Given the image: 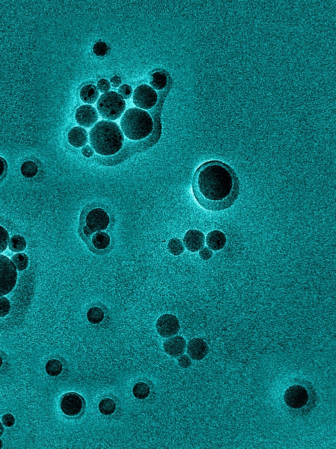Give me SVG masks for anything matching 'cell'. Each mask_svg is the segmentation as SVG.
I'll return each mask as SVG.
<instances>
[{
    "label": "cell",
    "mask_w": 336,
    "mask_h": 449,
    "mask_svg": "<svg viewBox=\"0 0 336 449\" xmlns=\"http://www.w3.org/2000/svg\"><path fill=\"white\" fill-rule=\"evenodd\" d=\"M83 398L77 393H67L61 398V410L67 416H75L79 414L84 407Z\"/></svg>",
    "instance_id": "9"
},
{
    "label": "cell",
    "mask_w": 336,
    "mask_h": 449,
    "mask_svg": "<svg viewBox=\"0 0 336 449\" xmlns=\"http://www.w3.org/2000/svg\"><path fill=\"white\" fill-rule=\"evenodd\" d=\"M37 164L35 162L27 161L23 163L21 167V173L26 178H33L38 173Z\"/></svg>",
    "instance_id": "22"
},
{
    "label": "cell",
    "mask_w": 336,
    "mask_h": 449,
    "mask_svg": "<svg viewBox=\"0 0 336 449\" xmlns=\"http://www.w3.org/2000/svg\"><path fill=\"white\" fill-rule=\"evenodd\" d=\"M185 339L181 336H175L167 339L164 343L165 352L172 357H179L185 351Z\"/></svg>",
    "instance_id": "14"
},
{
    "label": "cell",
    "mask_w": 336,
    "mask_h": 449,
    "mask_svg": "<svg viewBox=\"0 0 336 449\" xmlns=\"http://www.w3.org/2000/svg\"><path fill=\"white\" fill-rule=\"evenodd\" d=\"M6 167V163L5 160L0 157V177L4 174L5 172Z\"/></svg>",
    "instance_id": "38"
},
{
    "label": "cell",
    "mask_w": 336,
    "mask_h": 449,
    "mask_svg": "<svg viewBox=\"0 0 336 449\" xmlns=\"http://www.w3.org/2000/svg\"><path fill=\"white\" fill-rule=\"evenodd\" d=\"M126 106L124 98L115 92L103 94L97 103V110L101 117L111 121H115L121 117Z\"/></svg>",
    "instance_id": "5"
},
{
    "label": "cell",
    "mask_w": 336,
    "mask_h": 449,
    "mask_svg": "<svg viewBox=\"0 0 336 449\" xmlns=\"http://www.w3.org/2000/svg\"><path fill=\"white\" fill-rule=\"evenodd\" d=\"M2 446H3V441L0 439V448H2Z\"/></svg>",
    "instance_id": "42"
},
{
    "label": "cell",
    "mask_w": 336,
    "mask_h": 449,
    "mask_svg": "<svg viewBox=\"0 0 336 449\" xmlns=\"http://www.w3.org/2000/svg\"><path fill=\"white\" fill-rule=\"evenodd\" d=\"M183 243L189 252H197L204 246V235L198 230H190L184 236Z\"/></svg>",
    "instance_id": "12"
},
{
    "label": "cell",
    "mask_w": 336,
    "mask_h": 449,
    "mask_svg": "<svg viewBox=\"0 0 336 449\" xmlns=\"http://www.w3.org/2000/svg\"><path fill=\"white\" fill-rule=\"evenodd\" d=\"M209 347L202 339L194 338L188 343L187 353L192 359L202 360L208 355Z\"/></svg>",
    "instance_id": "13"
},
{
    "label": "cell",
    "mask_w": 336,
    "mask_h": 449,
    "mask_svg": "<svg viewBox=\"0 0 336 449\" xmlns=\"http://www.w3.org/2000/svg\"><path fill=\"white\" fill-rule=\"evenodd\" d=\"M2 364H3V359H2V357L0 356V368L2 367Z\"/></svg>",
    "instance_id": "41"
},
{
    "label": "cell",
    "mask_w": 336,
    "mask_h": 449,
    "mask_svg": "<svg viewBox=\"0 0 336 449\" xmlns=\"http://www.w3.org/2000/svg\"><path fill=\"white\" fill-rule=\"evenodd\" d=\"M168 248L169 252L175 256H180L185 251L183 242L177 238H173L169 242Z\"/></svg>",
    "instance_id": "27"
},
{
    "label": "cell",
    "mask_w": 336,
    "mask_h": 449,
    "mask_svg": "<svg viewBox=\"0 0 336 449\" xmlns=\"http://www.w3.org/2000/svg\"><path fill=\"white\" fill-rule=\"evenodd\" d=\"M158 334L162 337H172L179 332L180 326L175 316L166 314L158 318L156 324Z\"/></svg>",
    "instance_id": "10"
},
{
    "label": "cell",
    "mask_w": 336,
    "mask_h": 449,
    "mask_svg": "<svg viewBox=\"0 0 336 449\" xmlns=\"http://www.w3.org/2000/svg\"><path fill=\"white\" fill-rule=\"evenodd\" d=\"M104 313L101 308L94 307L91 308L87 313L89 322L92 324H99L104 319Z\"/></svg>",
    "instance_id": "21"
},
{
    "label": "cell",
    "mask_w": 336,
    "mask_h": 449,
    "mask_svg": "<svg viewBox=\"0 0 336 449\" xmlns=\"http://www.w3.org/2000/svg\"><path fill=\"white\" fill-rule=\"evenodd\" d=\"M75 118L79 125L90 128L96 123L98 120V114L96 108L92 105H84L78 108Z\"/></svg>",
    "instance_id": "11"
},
{
    "label": "cell",
    "mask_w": 336,
    "mask_h": 449,
    "mask_svg": "<svg viewBox=\"0 0 336 449\" xmlns=\"http://www.w3.org/2000/svg\"><path fill=\"white\" fill-rule=\"evenodd\" d=\"M120 126L127 138L132 140H140L151 134L154 123L151 116L147 111L139 108H130L122 116Z\"/></svg>",
    "instance_id": "4"
},
{
    "label": "cell",
    "mask_w": 336,
    "mask_h": 449,
    "mask_svg": "<svg viewBox=\"0 0 336 449\" xmlns=\"http://www.w3.org/2000/svg\"><path fill=\"white\" fill-rule=\"evenodd\" d=\"M227 238L225 234L219 231H213L206 236V244L213 251H220L225 248Z\"/></svg>",
    "instance_id": "16"
},
{
    "label": "cell",
    "mask_w": 336,
    "mask_h": 449,
    "mask_svg": "<svg viewBox=\"0 0 336 449\" xmlns=\"http://www.w3.org/2000/svg\"><path fill=\"white\" fill-rule=\"evenodd\" d=\"M157 100V93L151 86L143 84L135 88L133 102L139 108L147 110L151 109L156 105Z\"/></svg>",
    "instance_id": "7"
},
{
    "label": "cell",
    "mask_w": 336,
    "mask_h": 449,
    "mask_svg": "<svg viewBox=\"0 0 336 449\" xmlns=\"http://www.w3.org/2000/svg\"><path fill=\"white\" fill-rule=\"evenodd\" d=\"M133 393L137 398L139 399H145L149 397L150 394V388L149 385L144 382H139L134 385L133 389Z\"/></svg>",
    "instance_id": "25"
},
{
    "label": "cell",
    "mask_w": 336,
    "mask_h": 449,
    "mask_svg": "<svg viewBox=\"0 0 336 449\" xmlns=\"http://www.w3.org/2000/svg\"><path fill=\"white\" fill-rule=\"evenodd\" d=\"M99 408L101 414L111 415L115 412L116 404L111 398H104L99 403Z\"/></svg>",
    "instance_id": "26"
},
{
    "label": "cell",
    "mask_w": 336,
    "mask_h": 449,
    "mask_svg": "<svg viewBox=\"0 0 336 449\" xmlns=\"http://www.w3.org/2000/svg\"><path fill=\"white\" fill-rule=\"evenodd\" d=\"M46 372L51 376H58L63 371V365L59 360L52 359L49 360L46 366Z\"/></svg>",
    "instance_id": "24"
},
{
    "label": "cell",
    "mask_w": 336,
    "mask_h": 449,
    "mask_svg": "<svg viewBox=\"0 0 336 449\" xmlns=\"http://www.w3.org/2000/svg\"><path fill=\"white\" fill-rule=\"evenodd\" d=\"M151 85L156 90H162L166 87L168 83L166 75L162 72H156L152 76Z\"/></svg>",
    "instance_id": "20"
},
{
    "label": "cell",
    "mask_w": 336,
    "mask_h": 449,
    "mask_svg": "<svg viewBox=\"0 0 336 449\" xmlns=\"http://www.w3.org/2000/svg\"><path fill=\"white\" fill-rule=\"evenodd\" d=\"M11 304L9 299L6 297H0V318L5 317L10 313Z\"/></svg>",
    "instance_id": "29"
},
{
    "label": "cell",
    "mask_w": 336,
    "mask_h": 449,
    "mask_svg": "<svg viewBox=\"0 0 336 449\" xmlns=\"http://www.w3.org/2000/svg\"><path fill=\"white\" fill-rule=\"evenodd\" d=\"M12 261L14 263L15 266H16L17 270L20 271L27 269L29 264L28 256L25 254H23V253L14 255L12 257Z\"/></svg>",
    "instance_id": "23"
},
{
    "label": "cell",
    "mask_w": 336,
    "mask_h": 449,
    "mask_svg": "<svg viewBox=\"0 0 336 449\" xmlns=\"http://www.w3.org/2000/svg\"><path fill=\"white\" fill-rule=\"evenodd\" d=\"M178 362L179 366L185 368H189L192 364L191 358L187 355H182L179 357Z\"/></svg>",
    "instance_id": "35"
},
{
    "label": "cell",
    "mask_w": 336,
    "mask_h": 449,
    "mask_svg": "<svg viewBox=\"0 0 336 449\" xmlns=\"http://www.w3.org/2000/svg\"><path fill=\"white\" fill-rule=\"evenodd\" d=\"M93 149L99 155H115L123 146L124 137L120 126L112 121H101L95 124L90 132Z\"/></svg>",
    "instance_id": "2"
},
{
    "label": "cell",
    "mask_w": 336,
    "mask_h": 449,
    "mask_svg": "<svg viewBox=\"0 0 336 449\" xmlns=\"http://www.w3.org/2000/svg\"><path fill=\"white\" fill-rule=\"evenodd\" d=\"M83 231L84 233L85 234L86 236H90L92 235V234H94L92 231H90V229H88V228H87L86 227H84Z\"/></svg>",
    "instance_id": "39"
},
{
    "label": "cell",
    "mask_w": 336,
    "mask_h": 449,
    "mask_svg": "<svg viewBox=\"0 0 336 449\" xmlns=\"http://www.w3.org/2000/svg\"><path fill=\"white\" fill-rule=\"evenodd\" d=\"M99 96L98 90L96 86L89 84L84 86L80 90V96L82 102L88 104H93L96 102Z\"/></svg>",
    "instance_id": "17"
},
{
    "label": "cell",
    "mask_w": 336,
    "mask_h": 449,
    "mask_svg": "<svg viewBox=\"0 0 336 449\" xmlns=\"http://www.w3.org/2000/svg\"><path fill=\"white\" fill-rule=\"evenodd\" d=\"M118 93H119L120 96H121L122 98L128 100V99H130L131 96H132L133 89L130 86L128 85V84H124V85L120 86L119 90H118Z\"/></svg>",
    "instance_id": "31"
},
{
    "label": "cell",
    "mask_w": 336,
    "mask_h": 449,
    "mask_svg": "<svg viewBox=\"0 0 336 449\" xmlns=\"http://www.w3.org/2000/svg\"><path fill=\"white\" fill-rule=\"evenodd\" d=\"M4 432V427L3 424L0 422V437H2Z\"/></svg>",
    "instance_id": "40"
},
{
    "label": "cell",
    "mask_w": 336,
    "mask_h": 449,
    "mask_svg": "<svg viewBox=\"0 0 336 449\" xmlns=\"http://www.w3.org/2000/svg\"><path fill=\"white\" fill-rule=\"evenodd\" d=\"M199 255L200 257H201V259H203V260H210V259L212 258L213 257L212 250H211L210 249L205 247V248H202L200 250Z\"/></svg>",
    "instance_id": "34"
},
{
    "label": "cell",
    "mask_w": 336,
    "mask_h": 449,
    "mask_svg": "<svg viewBox=\"0 0 336 449\" xmlns=\"http://www.w3.org/2000/svg\"><path fill=\"white\" fill-rule=\"evenodd\" d=\"M27 248V242L25 238L21 235H15L11 238L9 248L12 252H22Z\"/></svg>",
    "instance_id": "19"
},
{
    "label": "cell",
    "mask_w": 336,
    "mask_h": 449,
    "mask_svg": "<svg viewBox=\"0 0 336 449\" xmlns=\"http://www.w3.org/2000/svg\"><path fill=\"white\" fill-rule=\"evenodd\" d=\"M317 396L313 387L299 380L285 391L284 400L289 412L296 416H306L316 405Z\"/></svg>",
    "instance_id": "3"
},
{
    "label": "cell",
    "mask_w": 336,
    "mask_h": 449,
    "mask_svg": "<svg viewBox=\"0 0 336 449\" xmlns=\"http://www.w3.org/2000/svg\"><path fill=\"white\" fill-rule=\"evenodd\" d=\"M97 89L101 92H106L111 89V84L106 79H101L97 82Z\"/></svg>",
    "instance_id": "33"
},
{
    "label": "cell",
    "mask_w": 336,
    "mask_h": 449,
    "mask_svg": "<svg viewBox=\"0 0 336 449\" xmlns=\"http://www.w3.org/2000/svg\"><path fill=\"white\" fill-rule=\"evenodd\" d=\"M10 235L3 227L0 226V254L7 250L9 245Z\"/></svg>",
    "instance_id": "28"
},
{
    "label": "cell",
    "mask_w": 336,
    "mask_h": 449,
    "mask_svg": "<svg viewBox=\"0 0 336 449\" xmlns=\"http://www.w3.org/2000/svg\"><path fill=\"white\" fill-rule=\"evenodd\" d=\"M18 281L16 266L8 257L0 255V297L9 294Z\"/></svg>",
    "instance_id": "6"
},
{
    "label": "cell",
    "mask_w": 336,
    "mask_h": 449,
    "mask_svg": "<svg viewBox=\"0 0 336 449\" xmlns=\"http://www.w3.org/2000/svg\"><path fill=\"white\" fill-rule=\"evenodd\" d=\"M108 52V47L105 42H98L95 44L94 52L97 56H104Z\"/></svg>",
    "instance_id": "30"
},
{
    "label": "cell",
    "mask_w": 336,
    "mask_h": 449,
    "mask_svg": "<svg viewBox=\"0 0 336 449\" xmlns=\"http://www.w3.org/2000/svg\"><path fill=\"white\" fill-rule=\"evenodd\" d=\"M111 83L113 84L114 87H118V86H119L120 84H121L122 80L120 77L115 76V77L112 78Z\"/></svg>",
    "instance_id": "37"
},
{
    "label": "cell",
    "mask_w": 336,
    "mask_h": 449,
    "mask_svg": "<svg viewBox=\"0 0 336 449\" xmlns=\"http://www.w3.org/2000/svg\"><path fill=\"white\" fill-rule=\"evenodd\" d=\"M68 140L70 144L75 147L84 146L88 142V134L86 130L80 126L72 128L68 134Z\"/></svg>",
    "instance_id": "15"
},
{
    "label": "cell",
    "mask_w": 336,
    "mask_h": 449,
    "mask_svg": "<svg viewBox=\"0 0 336 449\" xmlns=\"http://www.w3.org/2000/svg\"><path fill=\"white\" fill-rule=\"evenodd\" d=\"M109 214L103 208H94L87 214L86 227L93 233L105 231L109 227Z\"/></svg>",
    "instance_id": "8"
},
{
    "label": "cell",
    "mask_w": 336,
    "mask_h": 449,
    "mask_svg": "<svg viewBox=\"0 0 336 449\" xmlns=\"http://www.w3.org/2000/svg\"><path fill=\"white\" fill-rule=\"evenodd\" d=\"M2 423L6 427H11L14 426L16 423V418L11 414H6L2 417Z\"/></svg>",
    "instance_id": "32"
},
{
    "label": "cell",
    "mask_w": 336,
    "mask_h": 449,
    "mask_svg": "<svg viewBox=\"0 0 336 449\" xmlns=\"http://www.w3.org/2000/svg\"><path fill=\"white\" fill-rule=\"evenodd\" d=\"M239 190L237 175L223 162H206L196 172L194 192L198 202L207 210L219 211L231 207L237 199Z\"/></svg>",
    "instance_id": "1"
},
{
    "label": "cell",
    "mask_w": 336,
    "mask_h": 449,
    "mask_svg": "<svg viewBox=\"0 0 336 449\" xmlns=\"http://www.w3.org/2000/svg\"><path fill=\"white\" fill-rule=\"evenodd\" d=\"M92 242L93 246L97 250H105L111 244V238L104 232H98L93 236Z\"/></svg>",
    "instance_id": "18"
},
{
    "label": "cell",
    "mask_w": 336,
    "mask_h": 449,
    "mask_svg": "<svg viewBox=\"0 0 336 449\" xmlns=\"http://www.w3.org/2000/svg\"><path fill=\"white\" fill-rule=\"evenodd\" d=\"M82 153L84 157L90 158L94 155V149H93L92 147H91L90 145H86V146L84 147L83 148H82Z\"/></svg>",
    "instance_id": "36"
}]
</instances>
